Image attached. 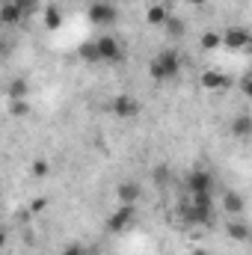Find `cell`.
Listing matches in <instances>:
<instances>
[{
    "mask_svg": "<svg viewBox=\"0 0 252 255\" xmlns=\"http://www.w3.org/2000/svg\"><path fill=\"white\" fill-rule=\"evenodd\" d=\"M181 54L178 51H160L151 65H148V74H151V80H157V83H169V80H175L178 74H181Z\"/></svg>",
    "mask_w": 252,
    "mask_h": 255,
    "instance_id": "1",
    "label": "cell"
},
{
    "mask_svg": "<svg viewBox=\"0 0 252 255\" xmlns=\"http://www.w3.org/2000/svg\"><path fill=\"white\" fill-rule=\"evenodd\" d=\"M95 51H98V63H110V65H119L125 60V48L122 42L113 36V33H104L95 39Z\"/></svg>",
    "mask_w": 252,
    "mask_h": 255,
    "instance_id": "2",
    "label": "cell"
},
{
    "mask_svg": "<svg viewBox=\"0 0 252 255\" xmlns=\"http://www.w3.org/2000/svg\"><path fill=\"white\" fill-rule=\"evenodd\" d=\"M86 12H89V21H92L95 27H113V24L119 21V9H116L110 0H95Z\"/></svg>",
    "mask_w": 252,
    "mask_h": 255,
    "instance_id": "3",
    "label": "cell"
},
{
    "mask_svg": "<svg viewBox=\"0 0 252 255\" xmlns=\"http://www.w3.org/2000/svg\"><path fill=\"white\" fill-rule=\"evenodd\" d=\"M130 223H136V208H133V205H119V208L107 217V232L119 235V232H125Z\"/></svg>",
    "mask_w": 252,
    "mask_h": 255,
    "instance_id": "4",
    "label": "cell"
},
{
    "mask_svg": "<svg viewBox=\"0 0 252 255\" xmlns=\"http://www.w3.org/2000/svg\"><path fill=\"white\" fill-rule=\"evenodd\" d=\"M220 45L229 48V51H247L250 48V30L247 27H229L220 36Z\"/></svg>",
    "mask_w": 252,
    "mask_h": 255,
    "instance_id": "5",
    "label": "cell"
},
{
    "mask_svg": "<svg viewBox=\"0 0 252 255\" xmlns=\"http://www.w3.org/2000/svg\"><path fill=\"white\" fill-rule=\"evenodd\" d=\"M110 110H113L119 119H133V116H139L142 104H139V98H133V95H119V98L110 101Z\"/></svg>",
    "mask_w": 252,
    "mask_h": 255,
    "instance_id": "6",
    "label": "cell"
},
{
    "mask_svg": "<svg viewBox=\"0 0 252 255\" xmlns=\"http://www.w3.org/2000/svg\"><path fill=\"white\" fill-rule=\"evenodd\" d=\"M187 190H190V196L193 193H211L214 196V175L208 169H193L187 175Z\"/></svg>",
    "mask_w": 252,
    "mask_h": 255,
    "instance_id": "7",
    "label": "cell"
},
{
    "mask_svg": "<svg viewBox=\"0 0 252 255\" xmlns=\"http://www.w3.org/2000/svg\"><path fill=\"white\" fill-rule=\"evenodd\" d=\"M184 220H187L190 226H202V229H208V226H211V220H214V205H211V208L187 205V208H184Z\"/></svg>",
    "mask_w": 252,
    "mask_h": 255,
    "instance_id": "8",
    "label": "cell"
},
{
    "mask_svg": "<svg viewBox=\"0 0 252 255\" xmlns=\"http://www.w3.org/2000/svg\"><path fill=\"white\" fill-rule=\"evenodd\" d=\"M116 199H119V205H136L142 199V187L136 181H122L116 187Z\"/></svg>",
    "mask_w": 252,
    "mask_h": 255,
    "instance_id": "9",
    "label": "cell"
},
{
    "mask_svg": "<svg viewBox=\"0 0 252 255\" xmlns=\"http://www.w3.org/2000/svg\"><path fill=\"white\" fill-rule=\"evenodd\" d=\"M21 21H24V12H21L12 0H3V3H0V24H3V27H18Z\"/></svg>",
    "mask_w": 252,
    "mask_h": 255,
    "instance_id": "10",
    "label": "cell"
},
{
    "mask_svg": "<svg viewBox=\"0 0 252 255\" xmlns=\"http://www.w3.org/2000/svg\"><path fill=\"white\" fill-rule=\"evenodd\" d=\"M199 83H202V89H223V86H229V77H226L223 71H214V68H208V71H202Z\"/></svg>",
    "mask_w": 252,
    "mask_h": 255,
    "instance_id": "11",
    "label": "cell"
},
{
    "mask_svg": "<svg viewBox=\"0 0 252 255\" xmlns=\"http://www.w3.org/2000/svg\"><path fill=\"white\" fill-rule=\"evenodd\" d=\"M223 208H226L229 217H241L244 208H247V202H244V196H241L238 190H229L226 193V199H223Z\"/></svg>",
    "mask_w": 252,
    "mask_h": 255,
    "instance_id": "12",
    "label": "cell"
},
{
    "mask_svg": "<svg viewBox=\"0 0 252 255\" xmlns=\"http://www.w3.org/2000/svg\"><path fill=\"white\" fill-rule=\"evenodd\" d=\"M226 235H229L232 241H238V244H247V241H250V226H247L244 220H232V223L226 226Z\"/></svg>",
    "mask_w": 252,
    "mask_h": 255,
    "instance_id": "13",
    "label": "cell"
},
{
    "mask_svg": "<svg viewBox=\"0 0 252 255\" xmlns=\"http://www.w3.org/2000/svg\"><path fill=\"white\" fill-rule=\"evenodd\" d=\"M166 18H169V9H166L163 3H154V6H148V12H145V21H148L151 27H163Z\"/></svg>",
    "mask_w": 252,
    "mask_h": 255,
    "instance_id": "14",
    "label": "cell"
},
{
    "mask_svg": "<svg viewBox=\"0 0 252 255\" xmlns=\"http://www.w3.org/2000/svg\"><path fill=\"white\" fill-rule=\"evenodd\" d=\"M163 30H166V36H169V39H184V33H187V24H184L181 18L169 15V18L163 21Z\"/></svg>",
    "mask_w": 252,
    "mask_h": 255,
    "instance_id": "15",
    "label": "cell"
},
{
    "mask_svg": "<svg viewBox=\"0 0 252 255\" xmlns=\"http://www.w3.org/2000/svg\"><path fill=\"white\" fill-rule=\"evenodd\" d=\"M42 15H45V27L48 30H60L63 27V9L60 6H45Z\"/></svg>",
    "mask_w": 252,
    "mask_h": 255,
    "instance_id": "16",
    "label": "cell"
},
{
    "mask_svg": "<svg viewBox=\"0 0 252 255\" xmlns=\"http://www.w3.org/2000/svg\"><path fill=\"white\" fill-rule=\"evenodd\" d=\"M9 101H27V92H30V86H27V80H21V77H15L12 83H9Z\"/></svg>",
    "mask_w": 252,
    "mask_h": 255,
    "instance_id": "17",
    "label": "cell"
},
{
    "mask_svg": "<svg viewBox=\"0 0 252 255\" xmlns=\"http://www.w3.org/2000/svg\"><path fill=\"white\" fill-rule=\"evenodd\" d=\"M232 133H235V136H241V139H247V136L252 133V119L247 116V113H244V116H238V119L232 122Z\"/></svg>",
    "mask_w": 252,
    "mask_h": 255,
    "instance_id": "18",
    "label": "cell"
},
{
    "mask_svg": "<svg viewBox=\"0 0 252 255\" xmlns=\"http://www.w3.org/2000/svg\"><path fill=\"white\" fill-rule=\"evenodd\" d=\"M80 57H83L86 63H98V51H95V39H92V42H86V45H80Z\"/></svg>",
    "mask_w": 252,
    "mask_h": 255,
    "instance_id": "19",
    "label": "cell"
},
{
    "mask_svg": "<svg viewBox=\"0 0 252 255\" xmlns=\"http://www.w3.org/2000/svg\"><path fill=\"white\" fill-rule=\"evenodd\" d=\"M199 45H202L205 51H214V48H220V33H205Z\"/></svg>",
    "mask_w": 252,
    "mask_h": 255,
    "instance_id": "20",
    "label": "cell"
},
{
    "mask_svg": "<svg viewBox=\"0 0 252 255\" xmlns=\"http://www.w3.org/2000/svg\"><path fill=\"white\" fill-rule=\"evenodd\" d=\"M12 3L24 12V18H27V15H33V12L39 9V0H12Z\"/></svg>",
    "mask_w": 252,
    "mask_h": 255,
    "instance_id": "21",
    "label": "cell"
},
{
    "mask_svg": "<svg viewBox=\"0 0 252 255\" xmlns=\"http://www.w3.org/2000/svg\"><path fill=\"white\" fill-rule=\"evenodd\" d=\"M48 172H51L48 160H36V163H33V175H36V178H48Z\"/></svg>",
    "mask_w": 252,
    "mask_h": 255,
    "instance_id": "22",
    "label": "cell"
},
{
    "mask_svg": "<svg viewBox=\"0 0 252 255\" xmlns=\"http://www.w3.org/2000/svg\"><path fill=\"white\" fill-rule=\"evenodd\" d=\"M30 107H27V101H9V113L12 116H24Z\"/></svg>",
    "mask_w": 252,
    "mask_h": 255,
    "instance_id": "23",
    "label": "cell"
},
{
    "mask_svg": "<svg viewBox=\"0 0 252 255\" xmlns=\"http://www.w3.org/2000/svg\"><path fill=\"white\" fill-rule=\"evenodd\" d=\"M60 255H89V253H86V247H80V244H68Z\"/></svg>",
    "mask_w": 252,
    "mask_h": 255,
    "instance_id": "24",
    "label": "cell"
},
{
    "mask_svg": "<svg viewBox=\"0 0 252 255\" xmlns=\"http://www.w3.org/2000/svg\"><path fill=\"white\" fill-rule=\"evenodd\" d=\"M241 89H244L247 95L252 92V86H250V74H244V77H241Z\"/></svg>",
    "mask_w": 252,
    "mask_h": 255,
    "instance_id": "25",
    "label": "cell"
},
{
    "mask_svg": "<svg viewBox=\"0 0 252 255\" xmlns=\"http://www.w3.org/2000/svg\"><path fill=\"white\" fill-rule=\"evenodd\" d=\"M6 54H9V42H3V39H0V57H6Z\"/></svg>",
    "mask_w": 252,
    "mask_h": 255,
    "instance_id": "26",
    "label": "cell"
},
{
    "mask_svg": "<svg viewBox=\"0 0 252 255\" xmlns=\"http://www.w3.org/2000/svg\"><path fill=\"white\" fill-rule=\"evenodd\" d=\"M3 247H6V232L0 229V250H3Z\"/></svg>",
    "mask_w": 252,
    "mask_h": 255,
    "instance_id": "27",
    "label": "cell"
},
{
    "mask_svg": "<svg viewBox=\"0 0 252 255\" xmlns=\"http://www.w3.org/2000/svg\"><path fill=\"white\" fill-rule=\"evenodd\" d=\"M187 3H193V6H202V3H205V0H187Z\"/></svg>",
    "mask_w": 252,
    "mask_h": 255,
    "instance_id": "28",
    "label": "cell"
},
{
    "mask_svg": "<svg viewBox=\"0 0 252 255\" xmlns=\"http://www.w3.org/2000/svg\"><path fill=\"white\" fill-rule=\"evenodd\" d=\"M110 3H113V0H110Z\"/></svg>",
    "mask_w": 252,
    "mask_h": 255,
    "instance_id": "29",
    "label": "cell"
}]
</instances>
